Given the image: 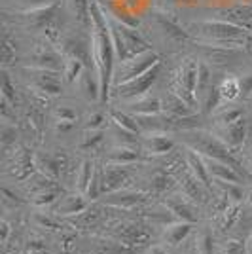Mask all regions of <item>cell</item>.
I'll list each match as a JSON object with an SVG mask.
<instances>
[{"instance_id": "obj_49", "label": "cell", "mask_w": 252, "mask_h": 254, "mask_svg": "<svg viewBox=\"0 0 252 254\" xmlns=\"http://www.w3.org/2000/svg\"><path fill=\"white\" fill-rule=\"evenodd\" d=\"M15 137H17L15 127L6 122L4 127H2V144H4V148H8L10 144H15Z\"/></svg>"}, {"instance_id": "obj_41", "label": "cell", "mask_w": 252, "mask_h": 254, "mask_svg": "<svg viewBox=\"0 0 252 254\" xmlns=\"http://www.w3.org/2000/svg\"><path fill=\"white\" fill-rule=\"evenodd\" d=\"M2 99L6 101V103H10L13 108H17L19 106V97H17V91H15V84H13V80H11V76L4 70V74H2Z\"/></svg>"}, {"instance_id": "obj_9", "label": "cell", "mask_w": 252, "mask_h": 254, "mask_svg": "<svg viewBox=\"0 0 252 254\" xmlns=\"http://www.w3.org/2000/svg\"><path fill=\"white\" fill-rule=\"evenodd\" d=\"M29 85L32 91H36L42 97H57L63 93V78H59L61 72L57 70H42V68H25Z\"/></svg>"}, {"instance_id": "obj_25", "label": "cell", "mask_w": 252, "mask_h": 254, "mask_svg": "<svg viewBox=\"0 0 252 254\" xmlns=\"http://www.w3.org/2000/svg\"><path fill=\"white\" fill-rule=\"evenodd\" d=\"M64 10L70 15L76 25L84 27L89 31V23H91V17H89V10H91V0H63Z\"/></svg>"}, {"instance_id": "obj_30", "label": "cell", "mask_w": 252, "mask_h": 254, "mask_svg": "<svg viewBox=\"0 0 252 254\" xmlns=\"http://www.w3.org/2000/svg\"><path fill=\"white\" fill-rule=\"evenodd\" d=\"M80 87V93L87 99V101H97L101 99V84H99V78L97 74H91L89 68H85V72L82 74V78L76 82Z\"/></svg>"}, {"instance_id": "obj_52", "label": "cell", "mask_w": 252, "mask_h": 254, "mask_svg": "<svg viewBox=\"0 0 252 254\" xmlns=\"http://www.w3.org/2000/svg\"><path fill=\"white\" fill-rule=\"evenodd\" d=\"M0 232H2L0 241H2V245H6L8 243V239H10V232H11V226L8 220H2V222H0Z\"/></svg>"}, {"instance_id": "obj_42", "label": "cell", "mask_w": 252, "mask_h": 254, "mask_svg": "<svg viewBox=\"0 0 252 254\" xmlns=\"http://www.w3.org/2000/svg\"><path fill=\"white\" fill-rule=\"evenodd\" d=\"M197 253L199 254H212L214 253V237L209 228H205L203 232L197 235Z\"/></svg>"}, {"instance_id": "obj_51", "label": "cell", "mask_w": 252, "mask_h": 254, "mask_svg": "<svg viewBox=\"0 0 252 254\" xmlns=\"http://www.w3.org/2000/svg\"><path fill=\"white\" fill-rule=\"evenodd\" d=\"M2 195H4V201H10L11 205H21V199L17 193H13L10 188H2Z\"/></svg>"}, {"instance_id": "obj_50", "label": "cell", "mask_w": 252, "mask_h": 254, "mask_svg": "<svg viewBox=\"0 0 252 254\" xmlns=\"http://www.w3.org/2000/svg\"><path fill=\"white\" fill-rule=\"evenodd\" d=\"M241 152H243L245 163L249 165V171L252 173V133L249 135V138H247V142H245V146L241 148Z\"/></svg>"}, {"instance_id": "obj_16", "label": "cell", "mask_w": 252, "mask_h": 254, "mask_svg": "<svg viewBox=\"0 0 252 254\" xmlns=\"http://www.w3.org/2000/svg\"><path fill=\"white\" fill-rule=\"evenodd\" d=\"M129 179H131L129 167L105 163V167L101 169V191H103V195L126 188V182H129Z\"/></svg>"}, {"instance_id": "obj_34", "label": "cell", "mask_w": 252, "mask_h": 254, "mask_svg": "<svg viewBox=\"0 0 252 254\" xmlns=\"http://www.w3.org/2000/svg\"><path fill=\"white\" fill-rule=\"evenodd\" d=\"M61 195H63V190L59 186H53V188H48V190L40 191V193L31 195V203L36 209H48V207H52L55 203H59Z\"/></svg>"}, {"instance_id": "obj_39", "label": "cell", "mask_w": 252, "mask_h": 254, "mask_svg": "<svg viewBox=\"0 0 252 254\" xmlns=\"http://www.w3.org/2000/svg\"><path fill=\"white\" fill-rule=\"evenodd\" d=\"M25 182H27V190L31 191V195L40 193V191L48 190V188H53V186H57V184H55V180L50 179V177H46V175L40 173V171H36L31 179L25 180Z\"/></svg>"}, {"instance_id": "obj_35", "label": "cell", "mask_w": 252, "mask_h": 254, "mask_svg": "<svg viewBox=\"0 0 252 254\" xmlns=\"http://www.w3.org/2000/svg\"><path fill=\"white\" fill-rule=\"evenodd\" d=\"M103 142H105V129H85L78 148L82 152H95Z\"/></svg>"}, {"instance_id": "obj_47", "label": "cell", "mask_w": 252, "mask_h": 254, "mask_svg": "<svg viewBox=\"0 0 252 254\" xmlns=\"http://www.w3.org/2000/svg\"><path fill=\"white\" fill-rule=\"evenodd\" d=\"M53 116H55V122H68V124H76V112H74L70 106L66 105H59L55 110H53Z\"/></svg>"}, {"instance_id": "obj_55", "label": "cell", "mask_w": 252, "mask_h": 254, "mask_svg": "<svg viewBox=\"0 0 252 254\" xmlns=\"http://www.w3.org/2000/svg\"><path fill=\"white\" fill-rule=\"evenodd\" d=\"M27 249H29L31 253H34V251H44V249H46V245H44L40 239H31L29 245H27Z\"/></svg>"}, {"instance_id": "obj_17", "label": "cell", "mask_w": 252, "mask_h": 254, "mask_svg": "<svg viewBox=\"0 0 252 254\" xmlns=\"http://www.w3.org/2000/svg\"><path fill=\"white\" fill-rule=\"evenodd\" d=\"M127 112L133 116H156L163 112V99L158 93L148 91L144 95L127 101Z\"/></svg>"}, {"instance_id": "obj_59", "label": "cell", "mask_w": 252, "mask_h": 254, "mask_svg": "<svg viewBox=\"0 0 252 254\" xmlns=\"http://www.w3.org/2000/svg\"><path fill=\"white\" fill-rule=\"evenodd\" d=\"M161 2H167V4H173V2H175V0H161Z\"/></svg>"}, {"instance_id": "obj_36", "label": "cell", "mask_w": 252, "mask_h": 254, "mask_svg": "<svg viewBox=\"0 0 252 254\" xmlns=\"http://www.w3.org/2000/svg\"><path fill=\"white\" fill-rule=\"evenodd\" d=\"M245 118V112H243L241 106H220L216 112H214V120H216V126H230L233 122Z\"/></svg>"}, {"instance_id": "obj_37", "label": "cell", "mask_w": 252, "mask_h": 254, "mask_svg": "<svg viewBox=\"0 0 252 254\" xmlns=\"http://www.w3.org/2000/svg\"><path fill=\"white\" fill-rule=\"evenodd\" d=\"M239 218H241V203H230V207L218 214V228L222 232H228L237 224Z\"/></svg>"}, {"instance_id": "obj_32", "label": "cell", "mask_w": 252, "mask_h": 254, "mask_svg": "<svg viewBox=\"0 0 252 254\" xmlns=\"http://www.w3.org/2000/svg\"><path fill=\"white\" fill-rule=\"evenodd\" d=\"M85 68H89L84 61L80 59H74V57H64V64H63V80L66 84H76L82 74L85 72Z\"/></svg>"}, {"instance_id": "obj_43", "label": "cell", "mask_w": 252, "mask_h": 254, "mask_svg": "<svg viewBox=\"0 0 252 254\" xmlns=\"http://www.w3.org/2000/svg\"><path fill=\"white\" fill-rule=\"evenodd\" d=\"M2 61L4 66L15 61V40L10 36V32H4V40H2Z\"/></svg>"}, {"instance_id": "obj_53", "label": "cell", "mask_w": 252, "mask_h": 254, "mask_svg": "<svg viewBox=\"0 0 252 254\" xmlns=\"http://www.w3.org/2000/svg\"><path fill=\"white\" fill-rule=\"evenodd\" d=\"M241 85H243V97L251 95V93H252V74L243 76Z\"/></svg>"}, {"instance_id": "obj_23", "label": "cell", "mask_w": 252, "mask_h": 254, "mask_svg": "<svg viewBox=\"0 0 252 254\" xmlns=\"http://www.w3.org/2000/svg\"><path fill=\"white\" fill-rule=\"evenodd\" d=\"M207 169H209L212 180H222V182H235V184H243L247 180V175H243L241 171L231 167L230 163H224L218 159L205 158Z\"/></svg>"}, {"instance_id": "obj_46", "label": "cell", "mask_w": 252, "mask_h": 254, "mask_svg": "<svg viewBox=\"0 0 252 254\" xmlns=\"http://www.w3.org/2000/svg\"><path fill=\"white\" fill-rule=\"evenodd\" d=\"M218 254H249L247 243H243L239 239H230L220 247Z\"/></svg>"}, {"instance_id": "obj_18", "label": "cell", "mask_w": 252, "mask_h": 254, "mask_svg": "<svg viewBox=\"0 0 252 254\" xmlns=\"http://www.w3.org/2000/svg\"><path fill=\"white\" fill-rule=\"evenodd\" d=\"M66 165H68V158L63 152L36 154V169L53 180H57L61 177V173L66 169Z\"/></svg>"}, {"instance_id": "obj_48", "label": "cell", "mask_w": 252, "mask_h": 254, "mask_svg": "<svg viewBox=\"0 0 252 254\" xmlns=\"http://www.w3.org/2000/svg\"><path fill=\"white\" fill-rule=\"evenodd\" d=\"M34 222L38 228H48V230H57V228H63V226H59V222L50 216V214H46V212H38L36 216H34Z\"/></svg>"}, {"instance_id": "obj_13", "label": "cell", "mask_w": 252, "mask_h": 254, "mask_svg": "<svg viewBox=\"0 0 252 254\" xmlns=\"http://www.w3.org/2000/svg\"><path fill=\"white\" fill-rule=\"evenodd\" d=\"M10 175L19 182L29 180L36 173V156H32L31 150L25 146H15L10 159Z\"/></svg>"}, {"instance_id": "obj_11", "label": "cell", "mask_w": 252, "mask_h": 254, "mask_svg": "<svg viewBox=\"0 0 252 254\" xmlns=\"http://www.w3.org/2000/svg\"><path fill=\"white\" fill-rule=\"evenodd\" d=\"M57 48L61 50L64 57L80 59L89 66V61L93 63V52H91V40L87 42L80 34H61Z\"/></svg>"}, {"instance_id": "obj_29", "label": "cell", "mask_w": 252, "mask_h": 254, "mask_svg": "<svg viewBox=\"0 0 252 254\" xmlns=\"http://www.w3.org/2000/svg\"><path fill=\"white\" fill-rule=\"evenodd\" d=\"M95 171H97V165H95L93 159H82L78 169H76V177H74V182H76V190L82 191V193H87L91 182H93Z\"/></svg>"}, {"instance_id": "obj_57", "label": "cell", "mask_w": 252, "mask_h": 254, "mask_svg": "<svg viewBox=\"0 0 252 254\" xmlns=\"http://www.w3.org/2000/svg\"><path fill=\"white\" fill-rule=\"evenodd\" d=\"M247 249H249V254H252V233L249 235V239H247Z\"/></svg>"}, {"instance_id": "obj_28", "label": "cell", "mask_w": 252, "mask_h": 254, "mask_svg": "<svg viewBox=\"0 0 252 254\" xmlns=\"http://www.w3.org/2000/svg\"><path fill=\"white\" fill-rule=\"evenodd\" d=\"M218 93H220L222 105H231L235 103L239 97H243V85L241 78L237 76H228L218 84Z\"/></svg>"}, {"instance_id": "obj_12", "label": "cell", "mask_w": 252, "mask_h": 254, "mask_svg": "<svg viewBox=\"0 0 252 254\" xmlns=\"http://www.w3.org/2000/svg\"><path fill=\"white\" fill-rule=\"evenodd\" d=\"M163 207H165L177 220H184V222H191V224H195L199 220V209H197V205L193 201H189L188 197L182 195V193L165 195Z\"/></svg>"}, {"instance_id": "obj_5", "label": "cell", "mask_w": 252, "mask_h": 254, "mask_svg": "<svg viewBox=\"0 0 252 254\" xmlns=\"http://www.w3.org/2000/svg\"><path fill=\"white\" fill-rule=\"evenodd\" d=\"M197 74H199V61L193 57L182 59V63L175 68L173 78H171V91L177 93L180 99H184L189 106L197 108Z\"/></svg>"}, {"instance_id": "obj_45", "label": "cell", "mask_w": 252, "mask_h": 254, "mask_svg": "<svg viewBox=\"0 0 252 254\" xmlns=\"http://www.w3.org/2000/svg\"><path fill=\"white\" fill-rule=\"evenodd\" d=\"M110 118L103 110H95L85 118V129H103Z\"/></svg>"}, {"instance_id": "obj_14", "label": "cell", "mask_w": 252, "mask_h": 254, "mask_svg": "<svg viewBox=\"0 0 252 254\" xmlns=\"http://www.w3.org/2000/svg\"><path fill=\"white\" fill-rule=\"evenodd\" d=\"M214 135L220 137L222 140H224V142L237 154V152L245 146V142H247V138H249V135H251V131H249L247 120L241 118V120L233 122V124H230V126H216Z\"/></svg>"}, {"instance_id": "obj_6", "label": "cell", "mask_w": 252, "mask_h": 254, "mask_svg": "<svg viewBox=\"0 0 252 254\" xmlns=\"http://www.w3.org/2000/svg\"><path fill=\"white\" fill-rule=\"evenodd\" d=\"M64 55L57 48V44L48 38H38L29 52V64L31 68H42V70H57L63 72Z\"/></svg>"}, {"instance_id": "obj_33", "label": "cell", "mask_w": 252, "mask_h": 254, "mask_svg": "<svg viewBox=\"0 0 252 254\" xmlns=\"http://www.w3.org/2000/svg\"><path fill=\"white\" fill-rule=\"evenodd\" d=\"M214 80H212V70L207 63L199 61V74H197V91H195V97H197V106L203 101V97L209 93L210 87H214Z\"/></svg>"}, {"instance_id": "obj_20", "label": "cell", "mask_w": 252, "mask_h": 254, "mask_svg": "<svg viewBox=\"0 0 252 254\" xmlns=\"http://www.w3.org/2000/svg\"><path fill=\"white\" fill-rule=\"evenodd\" d=\"M87 209H89V197L82 191H74V193H66L59 199L57 207H55V214L57 216H78Z\"/></svg>"}, {"instance_id": "obj_4", "label": "cell", "mask_w": 252, "mask_h": 254, "mask_svg": "<svg viewBox=\"0 0 252 254\" xmlns=\"http://www.w3.org/2000/svg\"><path fill=\"white\" fill-rule=\"evenodd\" d=\"M103 6V4H101ZM103 10L106 13V21H108V29L112 34V44H114L116 50V59L118 63L120 61H126L131 59L138 53H144L148 50H152V46L146 38L140 34V32L133 27V25H127V23L120 21L118 17H114L106 6H103Z\"/></svg>"}, {"instance_id": "obj_44", "label": "cell", "mask_w": 252, "mask_h": 254, "mask_svg": "<svg viewBox=\"0 0 252 254\" xmlns=\"http://www.w3.org/2000/svg\"><path fill=\"white\" fill-rule=\"evenodd\" d=\"M11 8H15V11H29L34 10V8H42V6H48L52 2H57V0H10Z\"/></svg>"}, {"instance_id": "obj_10", "label": "cell", "mask_w": 252, "mask_h": 254, "mask_svg": "<svg viewBox=\"0 0 252 254\" xmlns=\"http://www.w3.org/2000/svg\"><path fill=\"white\" fill-rule=\"evenodd\" d=\"M173 177L177 180V186L180 188V193L186 195L189 201H193L195 205H203L207 203V197H209V190L201 184L199 180L191 175V171L188 169L186 161L182 165V169H177L173 173Z\"/></svg>"}, {"instance_id": "obj_27", "label": "cell", "mask_w": 252, "mask_h": 254, "mask_svg": "<svg viewBox=\"0 0 252 254\" xmlns=\"http://www.w3.org/2000/svg\"><path fill=\"white\" fill-rule=\"evenodd\" d=\"M163 112L171 118H191L193 116V106H189L177 93L169 91L167 95L163 97Z\"/></svg>"}, {"instance_id": "obj_15", "label": "cell", "mask_w": 252, "mask_h": 254, "mask_svg": "<svg viewBox=\"0 0 252 254\" xmlns=\"http://www.w3.org/2000/svg\"><path fill=\"white\" fill-rule=\"evenodd\" d=\"M152 25L158 32L159 36L171 46L177 44H186L191 40V34L184 29H180L177 23H173L171 19H167L163 13H152Z\"/></svg>"}, {"instance_id": "obj_56", "label": "cell", "mask_w": 252, "mask_h": 254, "mask_svg": "<svg viewBox=\"0 0 252 254\" xmlns=\"http://www.w3.org/2000/svg\"><path fill=\"white\" fill-rule=\"evenodd\" d=\"M245 201H247L252 207V186L249 188V190H247V197H245Z\"/></svg>"}, {"instance_id": "obj_3", "label": "cell", "mask_w": 252, "mask_h": 254, "mask_svg": "<svg viewBox=\"0 0 252 254\" xmlns=\"http://www.w3.org/2000/svg\"><path fill=\"white\" fill-rule=\"evenodd\" d=\"M189 34H195V38L210 46H218L228 44V48H235V46H243L249 40L247 31L235 25V23L224 21V19H207V21L191 23L188 27Z\"/></svg>"}, {"instance_id": "obj_7", "label": "cell", "mask_w": 252, "mask_h": 254, "mask_svg": "<svg viewBox=\"0 0 252 254\" xmlns=\"http://www.w3.org/2000/svg\"><path fill=\"white\" fill-rule=\"evenodd\" d=\"M161 63L159 55L154 50H148L144 53H138L131 59H126V61H120L114 68V78H112V85L118 84H126L129 80L137 78V76L144 74L146 70H150L154 64Z\"/></svg>"}, {"instance_id": "obj_22", "label": "cell", "mask_w": 252, "mask_h": 254, "mask_svg": "<svg viewBox=\"0 0 252 254\" xmlns=\"http://www.w3.org/2000/svg\"><path fill=\"white\" fill-rule=\"evenodd\" d=\"M138 161H142V152L138 150V146H133V144H118L106 154L105 159V163L122 165V167H131Z\"/></svg>"}, {"instance_id": "obj_31", "label": "cell", "mask_w": 252, "mask_h": 254, "mask_svg": "<svg viewBox=\"0 0 252 254\" xmlns=\"http://www.w3.org/2000/svg\"><path fill=\"white\" fill-rule=\"evenodd\" d=\"M108 118H110V122L114 124V126L122 127V129H126L129 133H135V135H142V129L138 126L137 118L133 116V114H129V112H120V110H108Z\"/></svg>"}, {"instance_id": "obj_8", "label": "cell", "mask_w": 252, "mask_h": 254, "mask_svg": "<svg viewBox=\"0 0 252 254\" xmlns=\"http://www.w3.org/2000/svg\"><path fill=\"white\" fill-rule=\"evenodd\" d=\"M161 74V63L154 64L150 70H146L144 74L137 76L133 80H129L126 84H118L112 85V91L118 99H124V101H131V99H137V97L144 95L152 89V85L159 80Z\"/></svg>"}, {"instance_id": "obj_26", "label": "cell", "mask_w": 252, "mask_h": 254, "mask_svg": "<svg viewBox=\"0 0 252 254\" xmlns=\"http://www.w3.org/2000/svg\"><path fill=\"white\" fill-rule=\"evenodd\" d=\"M193 230V224L184 222V220H177V222L169 224L163 228V241L169 247H180L191 235Z\"/></svg>"}, {"instance_id": "obj_2", "label": "cell", "mask_w": 252, "mask_h": 254, "mask_svg": "<svg viewBox=\"0 0 252 254\" xmlns=\"http://www.w3.org/2000/svg\"><path fill=\"white\" fill-rule=\"evenodd\" d=\"M182 140H184V146H188L189 150H195L203 158L218 159V161H224V163H230L231 167H235L237 171H241L243 175L249 177V171L243 167V159L237 158V154L220 137H216L214 133L191 129V131L184 133Z\"/></svg>"}, {"instance_id": "obj_54", "label": "cell", "mask_w": 252, "mask_h": 254, "mask_svg": "<svg viewBox=\"0 0 252 254\" xmlns=\"http://www.w3.org/2000/svg\"><path fill=\"white\" fill-rule=\"evenodd\" d=\"M146 254H171V253H169L167 247H163V245H152L146 251Z\"/></svg>"}, {"instance_id": "obj_38", "label": "cell", "mask_w": 252, "mask_h": 254, "mask_svg": "<svg viewBox=\"0 0 252 254\" xmlns=\"http://www.w3.org/2000/svg\"><path fill=\"white\" fill-rule=\"evenodd\" d=\"M214 186L228 195V199L231 203H243L247 197V191L241 184H235V182H222V180H214Z\"/></svg>"}, {"instance_id": "obj_24", "label": "cell", "mask_w": 252, "mask_h": 254, "mask_svg": "<svg viewBox=\"0 0 252 254\" xmlns=\"http://www.w3.org/2000/svg\"><path fill=\"white\" fill-rule=\"evenodd\" d=\"M184 161H186V165H188V169L191 171V175L195 177V179L199 180L201 184L207 188V190H210L212 188V177H210L209 169H207V163H205V158L201 156V154H197L195 150H189L186 152V158H184Z\"/></svg>"}, {"instance_id": "obj_58", "label": "cell", "mask_w": 252, "mask_h": 254, "mask_svg": "<svg viewBox=\"0 0 252 254\" xmlns=\"http://www.w3.org/2000/svg\"><path fill=\"white\" fill-rule=\"evenodd\" d=\"M247 180H249V182H252V173H249V177H247Z\"/></svg>"}, {"instance_id": "obj_40", "label": "cell", "mask_w": 252, "mask_h": 254, "mask_svg": "<svg viewBox=\"0 0 252 254\" xmlns=\"http://www.w3.org/2000/svg\"><path fill=\"white\" fill-rule=\"evenodd\" d=\"M175 182H177V180H175V177H173L171 173L158 171V173H154L152 179H150V190L154 191V193H165Z\"/></svg>"}, {"instance_id": "obj_21", "label": "cell", "mask_w": 252, "mask_h": 254, "mask_svg": "<svg viewBox=\"0 0 252 254\" xmlns=\"http://www.w3.org/2000/svg\"><path fill=\"white\" fill-rule=\"evenodd\" d=\"M140 146L148 156H167L175 150L177 142L167 133H148V137L140 140Z\"/></svg>"}, {"instance_id": "obj_19", "label": "cell", "mask_w": 252, "mask_h": 254, "mask_svg": "<svg viewBox=\"0 0 252 254\" xmlns=\"http://www.w3.org/2000/svg\"><path fill=\"white\" fill-rule=\"evenodd\" d=\"M146 199L148 195L144 191L122 188V190L112 191V193H106L105 197H103V203L108 205V207H116V209H133L137 205H142Z\"/></svg>"}, {"instance_id": "obj_1", "label": "cell", "mask_w": 252, "mask_h": 254, "mask_svg": "<svg viewBox=\"0 0 252 254\" xmlns=\"http://www.w3.org/2000/svg\"><path fill=\"white\" fill-rule=\"evenodd\" d=\"M89 34H91V52H93V68L101 84V103L110 99L112 91V78L116 68V50L112 44V34L108 29L106 13L99 0H91L89 10Z\"/></svg>"}]
</instances>
